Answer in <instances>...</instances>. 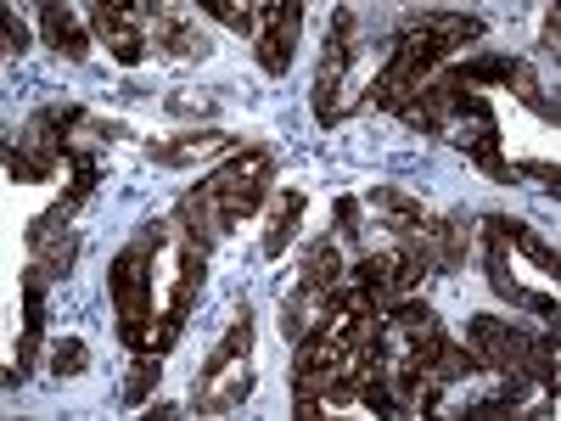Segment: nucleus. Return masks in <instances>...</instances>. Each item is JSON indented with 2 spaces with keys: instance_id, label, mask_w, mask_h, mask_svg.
I'll list each match as a JSON object with an SVG mask.
<instances>
[{
  "instance_id": "nucleus-12",
  "label": "nucleus",
  "mask_w": 561,
  "mask_h": 421,
  "mask_svg": "<svg viewBox=\"0 0 561 421\" xmlns=\"http://www.w3.org/2000/svg\"><path fill=\"white\" fill-rule=\"evenodd\" d=\"M472 230L478 219H460V214H433V225L421 230V242H399L404 253H421L438 275H460L466 259H472Z\"/></svg>"
},
{
  "instance_id": "nucleus-22",
  "label": "nucleus",
  "mask_w": 561,
  "mask_h": 421,
  "mask_svg": "<svg viewBox=\"0 0 561 421\" xmlns=\"http://www.w3.org/2000/svg\"><path fill=\"white\" fill-rule=\"evenodd\" d=\"M511 68H517V57L483 52V57H466V62H455V68H444V73H449L455 84H466V90H483V84H505Z\"/></svg>"
},
{
  "instance_id": "nucleus-10",
  "label": "nucleus",
  "mask_w": 561,
  "mask_h": 421,
  "mask_svg": "<svg viewBox=\"0 0 561 421\" xmlns=\"http://www.w3.org/2000/svg\"><path fill=\"white\" fill-rule=\"evenodd\" d=\"M298 34H304V7L298 0H270L259 7V34H253V57L270 79H280L298 57Z\"/></svg>"
},
{
  "instance_id": "nucleus-7",
  "label": "nucleus",
  "mask_w": 561,
  "mask_h": 421,
  "mask_svg": "<svg viewBox=\"0 0 561 421\" xmlns=\"http://www.w3.org/2000/svg\"><path fill=\"white\" fill-rule=\"evenodd\" d=\"M449 135V147H460L466 158L478 163V174L483 180H494V185H511V169H505V152H500V118H494V107L472 90V102H466V113L444 129Z\"/></svg>"
},
{
  "instance_id": "nucleus-27",
  "label": "nucleus",
  "mask_w": 561,
  "mask_h": 421,
  "mask_svg": "<svg viewBox=\"0 0 561 421\" xmlns=\"http://www.w3.org/2000/svg\"><path fill=\"white\" fill-rule=\"evenodd\" d=\"M84 371H90V343L84 338H57L51 343V377L73 383V377H84Z\"/></svg>"
},
{
  "instance_id": "nucleus-2",
  "label": "nucleus",
  "mask_w": 561,
  "mask_h": 421,
  "mask_svg": "<svg viewBox=\"0 0 561 421\" xmlns=\"http://www.w3.org/2000/svg\"><path fill=\"white\" fill-rule=\"evenodd\" d=\"M270 192H275V147L253 140V147H237L208 180H197L174 203V225H180V237L219 248L242 219H253L270 203Z\"/></svg>"
},
{
  "instance_id": "nucleus-20",
  "label": "nucleus",
  "mask_w": 561,
  "mask_h": 421,
  "mask_svg": "<svg viewBox=\"0 0 561 421\" xmlns=\"http://www.w3.org/2000/svg\"><path fill=\"white\" fill-rule=\"evenodd\" d=\"M225 107H230V90H225V84H185V90H174V96L163 102V113H169L180 129H192V124H214Z\"/></svg>"
},
{
  "instance_id": "nucleus-33",
  "label": "nucleus",
  "mask_w": 561,
  "mask_h": 421,
  "mask_svg": "<svg viewBox=\"0 0 561 421\" xmlns=\"http://www.w3.org/2000/svg\"><path fill=\"white\" fill-rule=\"evenodd\" d=\"M556 29H561V12L550 7V12H545V34H539V39H545V52H550V57H556Z\"/></svg>"
},
{
  "instance_id": "nucleus-13",
  "label": "nucleus",
  "mask_w": 561,
  "mask_h": 421,
  "mask_svg": "<svg viewBox=\"0 0 561 421\" xmlns=\"http://www.w3.org/2000/svg\"><path fill=\"white\" fill-rule=\"evenodd\" d=\"M45 293H51V281L23 264V332H18V354H12V365H7V394L34 377V360H39V349H45Z\"/></svg>"
},
{
  "instance_id": "nucleus-23",
  "label": "nucleus",
  "mask_w": 561,
  "mask_h": 421,
  "mask_svg": "<svg viewBox=\"0 0 561 421\" xmlns=\"http://www.w3.org/2000/svg\"><path fill=\"white\" fill-rule=\"evenodd\" d=\"M505 242H511V248H523V259H528L534 270H545L550 281L561 275V253H556V248L539 237L534 225H523V219H505Z\"/></svg>"
},
{
  "instance_id": "nucleus-24",
  "label": "nucleus",
  "mask_w": 561,
  "mask_h": 421,
  "mask_svg": "<svg viewBox=\"0 0 561 421\" xmlns=\"http://www.w3.org/2000/svg\"><path fill=\"white\" fill-rule=\"evenodd\" d=\"M314 320H320V298L309 287H293L287 298H280V338H287V343H298Z\"/></svg>"
},
{
  "instance_id": "nucleus-15",
  "label": "nucleus",
  "mask_w": 561,
  "mask_h": 421,
  "mask_svg": "<svg viewBox=\"0 0 561 421\" xmlns=\"http://www.w3.org/2000/svg\"><path fill=\"white\" fill-rule=\"evenodd\" d=\"M466 102H472V90H466V84H455L449 73H433L427 84H421L415 90V96L404 102V124L410 129H421V135H444L460 113H466Z\"/></svg>"
},
{
  "instance_id": "nucleus-16",
  "label": "nucleus",
  "mask_w": 561,
  "mask_h": 421,
  "mask_svg": "<svg viewBox=\"0 0 561 421\" xmlns=\"http://www.w3.org/2000/svg\"><path fill=\"white\" fill-rule=\"evenodd\" d=\"M359 208H370V219H377L382 230H393L399 242H421V230L433 225V214L421 208V197H410V192H399V185H377Z\"/></svg>"
},
{
  "instance_id": "nucleus-19",
  "label": "nucleus",
  "mask_w": 561,
  "mask_h": 421,
  "mask_svg": "<svg viewBox=\"0 0 561 421\" xmlns=\"http://www.w3.org/2000/svg\"><path fill=\"white\" fill-rule=\"evenodd\" d=\"M304 208H309V197L298 192V185H287V192H275L270 197V225H264V259H280L293 248V237H298V225H304Z\"/></svg>"
},
{
  "instance_id": "nucleus-25",
  "label": "nucleus",
  "mask_w": 561,
  "mask_h": 421,
  "mask_svg": "<svg viewBox=\"0 0 561 421\" xmlns=\"http://www.w3.org/2000/svg\"><path fill=\"white\" fill-rule=\"evenodd\" d=\"M158 360H163V354H129V371H124V410H140V405H147V394H152L158 377H163Z\"/></svg>"
},
{
  "instance_id": "nucleus-18",
  "label": "nucleus",
  "mask_w": 561,
  "mask_h": 421,
  "mask_svg": "<svg viewBox=\"0 0 561 421\" xmlns=\"http://www.w3.org/2000/svg\"><path fill=\"white\" fill-rule=\"evenodd\" d=\"M39 34H45V45H51L57 57H68V62H84L90 45H96L73 7H39Z\"/></svg>"
},
{
  "instance_id": "nucleus-3",
  "label": "nucleus",
  "mask_w": 561,
  "mask_h": 421,
  "mask_svg": "<svg viewBox=\"0 0 561 421\" xmlns=\"http://www.w3.org/2000/svg\"><path fill=\"white\" fill-rule=\"evenodd\" d=\"M163 242H169V225L152 219V225H140L135 237L118 248V259L107 264V298H113V315H118V343L129 354H147L152 349V326H158L152 281H158Z\"/></svg>"
},
{
  "instance_id": "nucleus-32",
  "label": "nucleus",
  "mask_w": 561,
  "mask_h": 421,
  "mask_svg": "<svg viewBox=\"0 0 561 421\" xmlns=\"http://www.w3.org/2000/svg\"><path fill=\"white\" fill-rule=\"evenodd\" d=\"M0 52H7V57H23L28 52V29H23V18L12 7L0 12Z\"/></svg>"
},
{
  "instance_id": "nucleus-31",
  "label": "nucleus",
  "mask_w": 561,
  "mask_h": 421,
  "mask_svg": "<svg viewBox=\"0 0 561 421\" xmlns=\"http://www.w3.org/2000/svg\"><path fill=\"white\" fill-rule=\"evenodd\" d=\"M505 169H511V185H539V192H550V197H556V185H561V169L556 163H539V158L534 163H505Z\"/></svg>"
},
{
  "instance_id": "nucleus-11",
  "label": "nucleus",
  "mask_w": 561,
  "mask_h": 421,
  "mask_svg": "<svg viewBox=\"0 0 561 421\" xmlns=\"http://www.w3.org/2000/svg\"><path fill=\"white\" fill-rule=\"evenodd\" d=\"M478 237H483V270H489V287L505 298V304H523L545 320H556V298L550 293H528L517 275H511V253H505V219L500 214H483L478 219Z\"/></svg>"
},
{
  "instance_id": "nucleus-21",
  "label": "nucleus",
  "mask_w": 561,
  "mask_h": 421,
  "mask_svg": "<svg viewBox=\"0 0 561 421\" xmlns=\"http://www.w3.org/2000/svg\"><path fill=\"white\" fill-rule=\"evenodd\" d=\"M505 90H511V96H517L534 118H545V124H561V107H556V90H545L539 84V73L517 57V68H511V79H505Z\"/></svg>"
},
{
  "instance_id": "nucleus-1",
  "label": "nucleus",
  "mask_w": 561,
  "mask_h": 421,
  "mask_svg": "<svg viewBox=\"0 0 561 421\" xmlns=\"http://www.w3.org/2000/svg\"><path fill=\"white\" fill-rule=\"evenodd\" d=\"M483 34H489V29H483V18H472V12H415V18H404V23L382 39L388 62H382L377 79L365 84L359 107L404 113V102L415 96V90L427 84L455 52L478 45Z\"/></svg>"
},
{
  "instance_id": "nucleus-6",
  "label": "nucleus",
  "mask_w": 561,
  "mask_h": 421,
  "mask_svg": "<svg viewBox=\"0 0 561 421\" xmlns=\"http://www.w3.org/2000/svg\"><path fill=\"white\" fill-rule=\"evenodd\" d=\"M248 394H253V315L242 309L237 320H230V332L219 338V349L208 354V365H203V377H197L192 405H185V410L225 416V410H237Z\"/></svg>"
},
{
  "instance_id": "nucleus-29",
  "label": "nucleus",
  "mask_w": 561,
  "mask_h": 421,
  "mask_svg": "<svg viewBox=\"0 0 561 421\" xmlns=\"http://www.w3.org/2000/svg\"><path fill=\"white\" fill-rule=\"evenodd\" d=\"M0 163H7V180H12V185H45V180H51V174H45V169L18 147L12 135H7V147H0Z\"/></svg>"
},
{
  "instance_id": "nucleus-26",
  "label": "nucleus",
  "mask_w": 561,
  "mask_h": 421,
  "mask_svg": "<svg viewBox=\"0 0 561 421\" xmlns=\"http://www.w3.org/2000/svg\"><path fill=\"white\" fill-rule=\"evenodd\" d=\"M332 237H337V248L343 253H365V214H359V197H337V208H332Z\"/></svg>"
},
{
  "instance_id": "nucleus-28",
  "label": "nucleus",
  "mask_w": 561,
  "mask_h": 421,
  "mask_svg": "<svg viewBox=\"0 0 561 421\" xmlns=\"http://www.w3.org/2000/svg\"><path fill=\"white\" fill-rule=\"evenodd\" d=\"M523 394H528L523 383H505V394H494V399H478V405H466L460 416H466V421H500V416H517V410H523Z\"/></svg>"
},
{
  "instance_id": "nucleus-5",
  "label": "nucleus",
  "mask_w": 561,
  "mask_h": 421,
  "mask_svg": "<svg viewBox=\"0 0 561 421\" xmlns=\"http://www.w3.org/2000/svg\"><path fill=\"white\" fill-rule=\"evenodd\" d=\"M365 52H370V34L359 29V12L354 7H343L337 18H332V34H325V52H320V73H314V96H309V107H314V118L332 129V124H343L348 113H359V96H354V73L365 68Z\"/></svg>"
},
{
  "instance_id": "nucleus-8",
  "label": "nucleus",
  "mask_w": 561,
  "mask_h": 421,
  "mask_svg": "<svg viewBox=\"0 0 561 421\" xmlns=\"http://www.w3.org/2000/svg\"><path fill=\"white\" fill-rule=\"evenodd\" d=\"M140 23H147V39L152 52L174 57V62H203L214 52V39L203 34V23L185 12V7H169V0H147V7H135Z\"/></svg>"
},
{
  "instance_id": "nucleus-9",
  "label": "nucleus",
  "mask_w": 561,
  "mask_h": 421,
  "mask_svg": "<svg viewBox=\"0 0 561 421\" xmlns=\"http://www.w3.org/2000/svg\"><path fill=\"white\" fill-rule=\"evenodd\" d=\"M90 39H102V52H107L118 68L147 62V52H152L147 23H140V12L124 7V0H96V7H90Z\"/></svg>"
},
{
  "instance_id": "nucleus-4",
  "label": "nucleus",
  "mask_w": 561,
  "mask_h": 421,
  "mask_svg": "<svg viewBox=\"0 0 561 421\" xmlns=\"http://www.w3.org/2000/svg\"><path fill=\"white\" fill-rule=\"evenodd\" d=\"M466 354H472L478 371H500L505 383L556 394V326L550 338H539L505 315H472L466 320Z\"/></svg>"
},
{
  "instance_id": "nucleus-17",
  "label": "nucleus",
  "mask_w": 561,
  "mask_h": 421,
  "mask_svg": "<svg viewBox=\"0 0 561 421\" xmlns=\"http://www.w3.org/2000/svg\"><path fill=\"white\" fill-rule=\"evenodd\" d=\"M343 275H348V259L337 248V237L325 230V237H309L304 242V259H298V287H309L314 298H325L332 287H343Z\"/></svg>"
},
{
  "instance_id": "nucleus-14",
  "label": "nucleus",
  "mask_w": 561,
  "mask_h": 421,
  "mask_svg": "<svg viewBox=\"0 0 561 421\" xmlns=\"http://www.w3.org/2000/svg\"><path fill=\"white\" fill-rule=\"evenodd\" d=\"M225 152H237V135L219 129V124H192V129H180L169 140H147V158L158 169H197V163L225 158Z\"/></svg>"
},
{
  "instance_id": "nucleus-30",
  "label": "nucleus",
  "mask_w": 561,
  "mask_h": 421,
  "mask_svg": "<svg viewBox=\"0 0 561 421\" xmlns=\"http://www.w3.org/2000/svg\"><path fill=\"white\" fill-rule=\"evenodd\" d=\"M214 23H225V29H237V34H259V7H237V0H208L203 7Z\"/></svg>"
}]
</instances>
